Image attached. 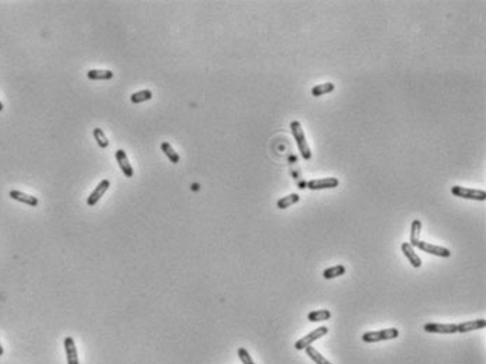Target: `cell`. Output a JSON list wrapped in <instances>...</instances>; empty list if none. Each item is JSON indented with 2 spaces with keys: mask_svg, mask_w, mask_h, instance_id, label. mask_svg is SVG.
I'll return each mask as SVG.
<instances>
[{
  "mask_svg": "<svg viewBox=\"0 0 486 364\" xmlns=\"http://www.w3.org/2000/svg\"><path fill=\"white\" fill-rule=\"evenodd\" d=\"M291 130L293 134V139L297 143V147H299V151L302 154V157L304 160H310L312 158V151H310V147L306 142V136H304L303 129H302V124L296 120L292 121L291 123Z\"/></svg>",
  "mask_w": 486,
  "mask_h": 364,
  "instance_id": "1",
  "label": "cell"
},
{
  "mask_svg": "<svg viewBox=\"0 0 486 364\" xmlns=\"http://www.w3.org/2000/svg\"><path fill=\"white\" fill-rule=\"evenodd\" d=\"M399 336V330L396 328L390 329H382V330H374V332H365L362 334V340L365 343H376L382 340H390L396 339Z\"/></svg>",
  "mask_w": 486,
  "mask_h": 364,
  "instance_id": "2",
  "label": "cell"
},
{
  "mask_svg": "<svg viewBox=\"0 0 486 364\" xmlns=\"http://www.w3.org/2000/svg\"><path fill=\"white\" fill-rule=\"evenodd\" d=\"M451 193L458 198L464 199H472V201H486V192L482 189H471V188H464L461 185H455L451 188Z\"/></svg>",
  "mask_w": 486,
  "mask_h": 364,
  "instance_id": "3",
  "label": "cell"
},
{
  "mask_svg": "<svg viewBox=\"0 0 486 364\" xmlns=\"http://www.w3.org/2000/svg\"><path fill=\"white\" fill-rule=\"evenodd\" d=\"M327 332H328V329H327L325 326H320V328H317L316 330H312L310 333H307L306 336H304V337L299 339V340L294 343V349H296V350H304L306 347L312 346V343H314L316 340H319L320 337L325 336V334H327Z\"/></svg>",
  "mask_w": 486,
  "mask_h": 364,
  "instance_id": "4",
  "label": "cell"
},
{
  "mask_svg": "<svg viewBox=\"0 0 486 364\" xmlns=\"http://www.w3.org/2000/svg\"><path fill=\"white\" fill-rule=\"evenodd\" d=\"M417 249H420L421 252H424L427 254H433V255L443 257V258L451 257V252L448 249L441 247V246H436V244H431V243L428 242H419L417 243Z\"/></svg>",
  "mask_w": 486,
  "mask_h": 364,
  "instance_id": "5",
  "label": "cell"
},
{
  "mask_svg": "<svg viewBox=\"0 0 486 364\" xmlns=\"http://www.w3.org/2000/svg\"><path fill=\"white\" fill-rule=\"evenodd\" d=\"M340 185V181L331 177V178H323V180H312L306 183V186L309 189H313V191H320V189H333V188H337Z\"/></svg>",
  "mask_w": 486,
  "mask_h": 364,
  "instance_id": "6",
  "label": "cell"
},
{
  "mask_svg": "<svg viewBox=\"0 0 486 364\" xmlns=\"http://www.w3.org/2000/svg\"><path fill=\"white\" fill-rule=\"evenodd\" d=\"M109 188H110V181H109V180H101V181L97 183V186L93 189V192L88 196V199H86L88 206H95L96 203L100 201L101 196L107 192Z\"/></svg>",
  "mask_w": 486,
  "mask_h": 364,
  "instance_id": "7",
  "label": "cell"
},
{
  "mask_svg": "<svg viewBox=\"0 0 486 364\" xmlns=\"http://www.w3.org/2000/svg\"><path fill=\"white\" fill-rule=\"evenodd\" d=\"M424 330L428 333H458V328L455 324H425Z\"/></svg>",
  "mask_w": 486,
  "mask_h": 364,
  "instance_id": "8",
  "label": "cell"
},
{
  "mask_svg": "<svg viewBox=\"0 0 486 364\" xmlns=\"http://www.w3.org/2000/svg\"><path fill=\"white\" fill-rule=\"evenodd\" d=\"M116 160H117V164L120 167V170L124 174V177L127 178H132L134 177V170L131 167V162L129 161V157H127V152L124 151L123 148H119L116 151Z\"/></svg>",
  "mask_w": 486,
  "mask_h": 364,
  "instance_id": "9",
  "label": "cell"
},
{
  "mask_svg": "<svg viewBox=\"0 0 486 364\" xmlns=\"http://www.w3.org/2000/svg\"><path fill=\"white\" fill-rule=\"evenodd\" d=\"M64 347H65V353H66V363L79 364L76 344H75V340L72 339L71 336L65 337V340H64Z\"/></svg>",
  "mask_w": 486,
  "mask_h": 364,
  "instance_id": "10",
  "label": "cell"
},
{
  "mask_svg": "<svg viewBox=\"0 0 486 364\" xmlns=\"http://www.w3.org/2000/svg\"><path fill=\"white\" fill-rule=\"evenodd\" d=\"M9 196H10L11 199L17 201V202L26 203V205H29V206H32V208L38 206V203H40V201H38L35 196L29 195V193L21 192V191H17V189H13V191H10V192H9Z\"/></svg>",
  "mask_w": 486,
  "mask_h": 364,
  "instance_id": "11",
  "label": "cell"
},
{
  "mask_svg": "<svg viewBox=\"0 0 486 364\" xmlns=\"http://www.w3.org/2000/svg\"><path fill=\"white\" fill-rule=\"evenodd\" d=\"M486 326L485 319H476V321H468V322H462V324L456 325L458 328V333H466V332H474V330H479L484 329Z\"/></svg>",
  "mask_w": 486,
  "mask_h": 364,
  "instance_id": "12",
  "label": "cell"
},
{
  "mask_svg": "<svg viewBox=\"0 0 486 364\" xmlns=\"http://www.w3.org/2000/svg\"><path fill=\"white\" fill-rule=\"evenodd\" d=\"M402 252L406 255V258L409 260V263L412 264V267L415 268H420L421 267V260L415 252V249L409 244V243H403L402 244Z\"/></svg>",
  "mask_w": 486,
  "mask_h": 364,
  "instance_id": "13",
  "label": "cell"
},
{
  "mask_svg": "<svg viewBox=\"0 0 486 364\" xmlns=\"http://www.w3.org/2000/svg\"><path fill=\"white\" fill-rule=\"evenodd\" d=\"M86 76L91 81H110L113 78V72L109 70H91L88 71Z\"/></svg>",
  "mask_w": 486,
  "mask_h": 364,
  "instance_id": "14",
  "label": "cell"
},
{
  "mask_svg": "<svg viewBox=\"0 0 486 364\" xmlns=\"http://www.w3.org/2000/svg\"><path fill=\"white\" fill-rule=\"evenodd\" d=\"M420 232H421V222L419 219H415L412 222V229H410V242L409 244L415 249L417 247V243L420 242Z\"/></svg>",
  "mask_w": 486,
  "mask_h": 364,
  "instance_id": "15",
  "label": "cell"
},
{
  "mask_svg": "<svg viewBox=\"0 0 486 364\" xmlns=\"http://www.w3.org/2000/svg\"><path fill=\"white\" fill-rule=\"evenodd\" d=\"M331 318V312L327 309H319V311H312L307 315V321L309 322H323V321H328Z\"/></svg>",
  "mask_w": 486,
  "mask_h": 364,
  "instance_id": "16",
  "label": "cell"
},
{
  "mask_svg": "<svg viewBox=\"0 0 486 364\" xmlns=\"http://www.w3.org/2000/svg\"><path fill=\"white\" fill-rule=\"evenodd\" d=\"M161 150H162V152H163V154L168 157V160L172 162V164H178V162L181 161V157H179V154L173 150L172 146H171L169 143H166V142L162 143Z\"/></svg>",
  "mask_w": 486,
  "mask_h": 364,
  "instance_id": "17",
  "label": "cell"
},
{
  "mask_svg": "<svg viewBox=\"0 0 486 364\" xmlns=\"http://www.w3.org/2000/svg\"><path fill=\"white\" fill-rule=\"evenodd\" d=\"M334 88H335L334 83H331V82L320 83V85H316L313 89H312V95H313L314 98H317V96H323V95H327V93L334 91Z\"/></svg>",
  "mask_w": 486,
  "mask_h": 364,
  "instance_id": "18",
  "label": "cell"
},
{
  "mask_svg": "<svg viewBox=\"0 0 486 364\" xmlns=\"http://www.w3.org/2000/svg\"><path fill=\"white\" fill-rule=\"evenodd\" d=\"M151 99H152V92L150 91V89H142V91L135 92V93H132L131 98H130V101H131V103H134V105H138V103H142V102L151 101Z\"/></svg>",
  "mask_w": 486,
  "mask_h": 364,
  "instance_id": "19",
  "label": "cell"
},
{
  "mask_svg": "<svg viewBox=\"0 0 486 364\" xmlns=\"http://www.w3.org/2000/svg\"><path fill=\"white\" fill-rule=\"evenodd\" d=\"M304 350H306V354H307V356H309L316 364H331L327 359H325V357H324L323 354L319 353V352L314 349L313 346H309V347H306Z\"/></svg>",
  "mask_w": 486,
  "mask_h": 364,
  "instance_id": "20",
  "label": "cell"
},
{
  "mask_svg": "<svg viewBox=\"0 0 486 364\" xmlns=\"http://www.w3.org/2000/svg\"><path fill=\"white\" fill-rule=\"evenodd\" d=\"M345 267L338 264V265H334V267H330L327 270H324L323 277L325 280H331V278H335V277H340V275H344L345 274Z\"/></svg>",
  "mask_w": 486,
  "mask_h": 364,
  "instance_id": "21",
  "label": "cell"
},
{
  "mask_svg": "<svg viewBox=\"0 0 486 364\" xmlns=\"http://www.w3.org/2000/svg\"><path fill=\"white\" fill-rule=\"evenodd\" d=\"M299 199H300V196H299L297 193H289V195H286V196H284L282 199L278 201V208H279V209H288V208L292 206L293 203L299 202Z\"/></svg>",
  "mask_w": 486,
  "mask_h": 364,
  "instance_id": "22",
  "label": "cell"
},
{
  "mask_svg": "<svg viewBox=\"0 0 486 364\" xmlns=\"http://www.w3.org/2000/svg\"><path fill=\"white\" fill-rule=\"evenodd\" d=\"M93 137H95V140H96L97 146H99L100 148H106V147L109 146V140H107L106 134H104V132H103L101 129H99V127L93 129Z\"/></svg>",
  "mask_w": 486,
  "mask_h": 364,
  "instance_id": "23",
  "label": "cell"
},
{
  "mask_svg": "<svg viewBox=\"0 0 486 364\" xmlns=\"http://www.w3.org/2000/svg\"><path fill=\"white\" fill-rule=\"evenodd\" d=\"M237 353H238V357H240V360L243 362V364H255L254 363L253 357H251V354L248 353L244 347H240Z\"/></svg>",
  "mask_w": 486,
  "mask_h": 364,
  "instance_id": "24",
  "label": "cell"
},
{
  "mask_svg": "<svg viewBox=\"0 0 486 364\" xmlns=\"http://www.w3.org/2000/svg\"><path fill=\"white\" fill-rule=\"evenodd\" d=\"M3 353H4V349H3V346L0 343V356H3Z\"/></svg>",
  "mask_w": 486,
  "mask_h": 364,
  "instance_id": "25",
  "label": "cell"
},
{
  "mask_svg": "<svg viewBox=\"0 0 486 364\" xmlns=\"http://www.w3.org/2000/svg\"><path fill=\"white\" fill-rule=\"evenodd\" d=\"M3 108H4V106H3V103H1V102H0V111L3 110Z\"/></svg>",
  "mask_w": 486,
  "mask_h": 364,
  "instance_id": "26",
  "label": "cell"
}]
</instances>
